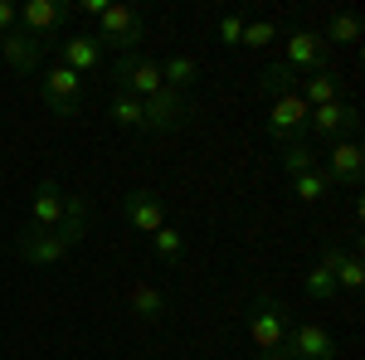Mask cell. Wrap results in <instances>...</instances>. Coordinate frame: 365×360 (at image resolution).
<instances>
[{"label":"cell","mask_w":365,"mask_h":360,"mask_svg":"<svg viewBox=\"0 0 365 360\" xmlns=\"http://www.w3.org/2000/svg\"><path fill=\"white\" fill-rule=\"evenodd\" d=\"M83 234H88V195H68L63 224L58 229H20L15 253L25 263H34V268H54V263H63L68 253L83 244Z\"/></svg>","instance_id":"6da1fadb"},{"label":"cell","mask_w":365,"mask_h":360,"mask_svg":"<svg viewBox=\"0 0 365 360\" xmlns=\"http://www.w3.org/2000/svg\"><path fill=\"white\" fill-rule=\"evenodd\" d=\"M287 331H292V312H287V302L273 297V292H253L249 336H253V346H258V360H282Z\"/></svg>","instance_id":"7a4b0ae2"},{"label":"cell","mask_w":365,"mask_h":360,"mask_svg":"<svg viewBox=\"0 0 365 360\" xmlns=\"http://www.w3.org/2000/svg\"><path fill=\"white\" fill-rule=\"evenodd\" d=\"M93 39L103 49H117V54H141V39H146V15L132 10V5H108L98 15V29Z\"/></svg>","instance_id":"3957f363"},{"label":"cell","mask_w":365,"mask_h":360,"mask_svg":"<svg viewBox=\"0 0 365 360\" xmlns=\"http://www.w3.org/2000/svg\"><path fill=\"white\" fill-rule=\"evenodd\" d=\"M108 78H113L117 93H127V98H151V93H161V58H146V54H117V63L108 68Z\"/></svg>","instance_id":"277c9868"},{"label":"cell","mask_w":365,"mask_h":360,"mask_svg":"<svg viewBox=\"0 0 365 360\" xmlns=\"http://www.w3.org/2000/svg\"><path fill=\"white\" fill-rule=\"evenodd\" d=\"M190 93H175V88H161V93H151L146 103H141V132H175V127H185L190 122Z\"/></svg>","instance_id":"5b68a950"},{"label":"cell","mask_w":365,"mask_h":360,"mask_svg":"<svg viewBox=\"0 0 365 360\" xmlns=\"http://www.w3.org/2000/svg\"><path fill=\"white\" fill-rule=\"evenodd\" d=\"M39 98H44L49 117H78V108H83V78H78L73 68L54 63V68L39 78Z\"/></svg>","instance_id":"8992f818"},{"label":"cell","mask_w":365,"mask_h":360,"mask_svg":"<svg viewBox=\"0 0 365 360\" xmlns=\"http://www.w3.org/2000/svg\"><path fill=\"white\" fill-rule=\"evenodd\" d=\"M282 360H336V336L322 322H292Z\"/></svg>","instance_id":"52a82bcc"},{"label":"cell","mask_w":365,"mask_h":360,"mask_svg":"<svg viewBox=\"0 0 365 360\" xmlns=\"http://www.w3.org/2000/svg\"><path fill=\"white\" fill-rule=\"evenodd\" d=\"M322 170H327V180H331V185H341V190H361V175H365V151H361V141H356V137L331 141V151H327Z\"/></svg>","instance_id":"ba28073f"},{"label":"cell","mask_w":365,"mask_h":360,"mask_svg":"<svg viewBox=\"0 0 365 360\" xmlns=\"http://www.w3.org/2000/svg\"><path fill=\"white\" fill-rule=\"evenodd\" d=\"M307 103L297 98V93H282V98H273V112H268V137L278 141H302L307 137Z\"/></svg>","instance_id":"9c48e42d"},{"label":"cell","mask_w":365,"mask_h":360,"mask_svg":"<svg viewBox=\"0 0 365 360\" xmlns=\"http://www.w3.org/2000/svg\"><path fill=\"white\" fill-rule=\"evenodd\" d=\"M63 20H68V10H63L58 0H25V5H20V29L34 34L39 44H58Z\"/></svg>","instance_id":"30bf717a"},{"label":"cell","mask_w":365,"mask_h":360,"mask_svg":"<svg viewBox=\"0 0 365 360\" xmlns=\"http://www.w3.org/2000/svg\"><path fill=\"white\" fill-rule=\"evenodd\" d=\"M39 63H44V44L25 34V29L15 25L10 34H0V68H10V73H39Z\"/></svg>","instance_id":"8fae6325"},{"label":"cell","mask_w":365,"mask_h":360,"mask_svg":"<svg viewBox=\"0 0 365 360\" xmlns=\"http://www.w3.org/2000/svg\"><path fill=\"white\" fill-rule=\"evenodd\" d=\"M356 127H361L356 103H327V108H312L307 112V132H312V137L341 141V137H356Z\"/></svg>","instance_id":"7c38bea8"},{"label":"cell","mask_w":365,"mask_h":360,"mask_svg":"<svg viewBox=\"0 0 365 360\" xmlns=\"http://www.w3.org/2000/svg\"><path fill=\"white\" fill-rule=\"evenodd\" d=\"M282 63L292 73H322L327 68V44L317 29H292L287 34V49H282Z\"/></svg>","instance_id":"4fadbf2b"},{"label":"cell","mask_w":365,"mask_h":360,"mask_svg":"<svg viewBox=\"0 0 365 360\" xmlns=\"http://www.w3.org/2000/svg\"><path fill=\"white\" fill-rule=\"evenodd\" d=\"M58 63H63V68H73L78 78L98 73V68H103V44L93 39V29L63 34V39H58Z\"/></svg>","instance_id":"5bb4252c"},{"label":"cell","mask_w":365,"mask_h":360,"mask_svg":"<svg viewBox=\"0 0 365 360\" xmlns=\"http://www.w3.org/2000/svg\"><path fill=\"white\" fill-rule=\"evenodd\" d=\"M63 205H68V190L58 180H39L34 200H29V229H58L63 224Z\"/></svg>","instance_id":"9a60e30c"},{"label":"cell","mask_w":365,"mask_h":360,"mask_svg":"<svg viewBox=\"0 0 365 360\" xmlns=\"http://www.w3.org/2000/svg\"><path fill=\"white\" fill-rule=\"evenodd\" d=\"M122 220L132 224L137 234H156V229L166 224V205L151 190H127L122 195Z\"/></svg>","instance_id":"2e32d148"},{"label":"cell","mask_w":365,"mask_h":360,"mask_svg":"<svg viewBox=\"0 0 365 360\" xmlns=\"http://www.w3.org/2000/svg\"><path fill=\"white\" fill-rule=\"evenodd\" d=\"M297 98L307 103V108H327V103H341V78L331 68H322V73H307L302 83H297Z\"/></svg>","instance_id":"e0dca14e"},{"label":"cell","mask_w":365,"mask_h":360,"mask_svg":"<svg viewBox=\"0 0 365 360\" xmlns=\"http://www.w3.org/2000/svg\"><path fill=\"white\" fill-rule=\"evenodd\" d=\"M161 83L175 88V93H190L200 83V58L195 54H170L161 58Z\"/></svg>","instance_id":"ac0fdd59"},{"label":"cell","mask_w":365,"mask_h":360,"mask_svg":"<svg viewBox=\"0 0 365 360\" xmlns=\"http://www.w3.org/2000/svg\"><path fill=\"white\" fill-rule=\"evenodd\" d=\"M302 292H307V302H336V268L327 258H317L302 273Z\"/></svg>","instance_id":"d6986e66"},{"label":"cell","mask_w":365,"mask_h":360,"mask_svg":"<svg viewBox=\"0 0 365 360\" xmlns=\"http://www.w3.org/2000/svg\"><path fill=\"white\" fill-rule=\"evenodd\" d=\"M322 44L331 49H351V44H361V15H351V10H336L331 20H327V29H322Z\"/></svg>","instance_id":"ffe728a7"},{"label":"cell","mask_w":365,"mask_h":360,"mask_svg":"<svg viewBox=\"0 0 365 360\" xmlns=\"http://www.w3.org/2000/svg\"><path fill=\"white\" fill-rule=\"evenodd\" d=\"M278 166H282V175L292 180V175H302V170H317L322 161H317V151H312L307 137H302V141H282L278 146Z\"/></svg>","instance_id":"44dd1931"},{"label":"cell","mask_w":365,"mask_h":360,"mask_svg":"<svg viewBox=\"0 0 365 360\" xmlns=\"http://www.w3.org/2000/svg\"><path fill=\"white\" fill-rule=\"evenodd\" d=\"M297 83H302V73H292V68H287V63H268V68H263V73H258V93H263V98H282V93H297Z\"/></svg>","instance_id":"7402d4cb"},{"label":"cell","mask_w":365,"mask_h":360,"mask_svg":"<svg viewBox=\"0 0 365 360\" xmlns=\"http://www.w3.org/2000/svg\"><path fill=\"white\" fill-rule=\"evenodd\" d=\"M132 312H137L141 322H161V317L170 312V302H166V292H161V287L137 282V287H132Z\"/></svg>","instance_id":"603a6c76"},{"label":"cell","mask_w":365,"mask_h":360,"mask_svg":"<svg viewBox=\"0 0 365 360\" xmlns=\"http://www.w3.org/2000/svg\"><path fill=\"white\" fill-rule=\"evenodd\" d=\"M292 195L302 200V205H317V200H327V195H336V185L327 180V170H302V175H292Z\"/></svg>","instance_id":"cb8c5ba5"},{"label":"cell","mask_w":365,"mask_h":360,"mask_svg":"<svg viewBox=\"0 0 365 360\" xmlns=\"http://www.w3.org/2000/svg\"><path fill=\"white\" fill-rule=\"evenodd\" d=\"M151 249H156V258H161L166 268H180V258H185V234L170 229V224H161V229L151 234Z\"/></svg>","instance_id":"d4e9b609"},{"label":"cell","mask_w":365,"mask_h":360,"mask_svg":"<svg viewBox=\"0 0 365 360\" xmlns=\"http://www.w3.org/2000/svg\"><path fill=\"white\" fill-rule=\"evenodd\" d=\"M108 117H113L117 127H132V132H141V98L113 93V103H108Z\"/></svg>","instance_id":"484cf974"},{"label":"cell","mask_w":365,"mask_h":360,"mask_svg":"<svg viewBox=\"0 0 365 360\" xmlns=\"http://www.w3.org/2000/svg\"><path fill=\"white\" fill-rule=\"evenodd\" d=\"M273 39H278V25H273V20H249L239 44H249V49H263V44H273Z\"/></svg>","instance_id":"4316f807"},{"label":"cell","mask_w":365,"mask_h":360,"mask_svg":"<svg viewBox=\"0 0 365 360\" xmlns=\"http://www.w3.org/2000/svg\"><path fill=\"white\" fill-rule=\"evenodd\" d=\"M244 25H249V15H225V20H220V44L234 49V44L244 39Z\"/></svg>","instance_id":"83f0119b"},{"label":"cell","mask_w":365,"mask_h":360,"mask_svg":"<svg viewBox=\"0 0 365 360\" xmlns=\"http://www.w3.org/2000/svg\"><path fill=\"white\" fill-rule=\"evenodd\" d=\"M15 25H20V5H10V0H0V34H10Z\"/></svg>","instance_id":"f1b7e54d"},{"label":"cell","mask_w":365,"mask_h":360,"mask_svg":"<svg viewBox=\"0 0 365 360\" xmlns=\"http://www.w3.org/2000/svg\"><path fill=\"white\" fill-rule=\"evenodd\" d=\"M78 10H83L88 20H98V15H103V10H108V5H103V0H83V5H78Z\"/></svg>","instance_id":"f546056e"},{"label":"cell","mask_w":365,"mask_h":360,"mask_svg":"<svg viewBox=\"0 0 365 360\" xmlns=\"http://www.w3.org/2000/svg\"><path fill=\"white\" fill-rule=\"evenodd\" d=\"M0 73H5V68H0Z\"/></svg>","instance_id":"4dcf8cb0"}]
</instances>
